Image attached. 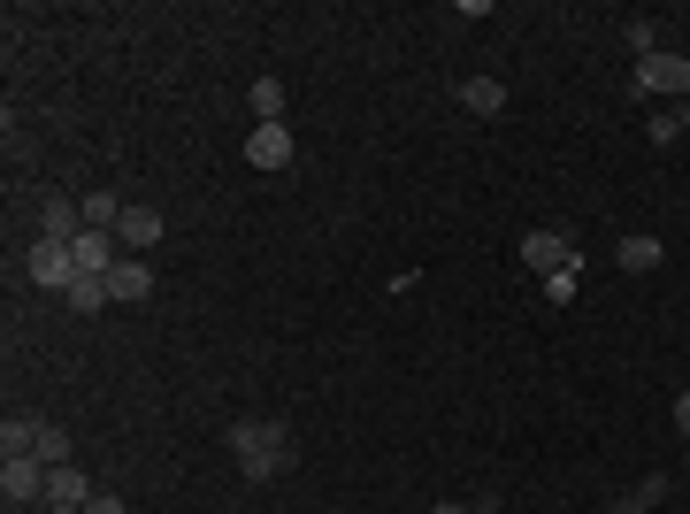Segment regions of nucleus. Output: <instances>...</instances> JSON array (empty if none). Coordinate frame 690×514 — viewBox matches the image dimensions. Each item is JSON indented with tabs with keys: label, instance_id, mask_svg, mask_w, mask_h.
<instances>
[{
	"label": "nucleus",
	"instance_id": "16",
	"mask_svg": "<svg viewBox=\"0 0 690 514\" xmlns=\"http://www.w3.org/2000/svg\"><path fill=\"white\" fill-rule=\"evenodd\" d=\"M69 308H77V315H100V308H108V277H77V285H69Z\"/></svg>",
	"mask_w": 690,
	"mask_h": 514
},
{
	"label": "nucleus",
	"instance_id": "17",
	"mask_svg": "<svg viewBox=\"0 0 690 514\" xmlns=\"http://www.w3.org/2000/svg\"><path fill=\"white\" fill-rule=\"evenodd\" d=\"M629 54H637V62L660 54V31H653V23H629Z\"/></svg>",
	"mask_w": 690,
	"mask_h": 514
},
{
	"label": "nucleus",
	"instance_id": "2",
	"mask_svg": "<svg viewBox=\"0 0 690 514\" xmlns=\"http://www.w3.org/2000/svg\"><path fill=\"white\" fill-rule=\"evenodd\" d=\"M660 93H683L690 100V54H645L637 62V77H629V100H660Z\"/></svg>",
	"mask_w": 690,
	"mask_h": 514
},
{
	"label": "nucleus",
	"instance_id": "14",
	"mask_svg": "<svg viewBox=\"0 0 690 514\" xmlns=\"http://www.w3.org/2000/svg\"><path fill=\"white\" fill-rule=\"evenodd\" d=\"M69 453H77V446H69V430H62V422H46V415H39V461H46V469H62V461H69Z\"/></svg>",
	"mask_w": 690,
	"mask_h": 514
},
{
	"label": "nucleus",
	"instance_id": "6",
	"mask_svg": "<svg viewBox=\"0 0 690 514\" xmlns=\"http://www.w3.org/2000/svg\"><path fill=\"white\" fill-rule=\"evenodd\" d=\"M246 162H254V170H284V162H292V131H284V124H254Z\"/></svg>",
	"mask_w": 690,
	"mask_h": 514
},
{
	"label": "nucleus",
	"instance_id": "23",
	"mask_svg": "<svg viewBox=\"0 0 690 514\" xmlns=\"http://www.w3.org/2000/svg\"><path fill=\"white\" fill-rule=\"evenodd\" d=\"M430 514H484V507H430Z\"/></svg>",
	"mask_w": 690,
	"mask_h": 514
},
{
	"label": "nucleus",
	"instance_id": "3",
	"mask_svg": "<svg viewBox=\"0 0 690 514\" xmlns=\"http://www.w3.org/2000/svg\"><path fill=\"white\" fill-rule=\"evenodd\" d=\"M23 277H31V285H46V292H69V285H77V254H69V246H54V238H31Z\"/></svg>",
	"mask_w": 690,
	"mask_h": 514
},
{
	"label": "nucleus",
	"instance_id": "11",
	"mask_svg": "<svg viewBox=\"0 0 690 514\" xmlns=\"http://www.w3.org/2000/svg\"><path fill=\"white\" fill-rule=\"evenodd\" d=\"M660 261H668V246H660L653 231H637V238H622V269H629V277H653Z\"/></svg>",
	"mask_w": 690,
	"mask_h": 514
},
{
	"label": "nucleus",
	"instance_id": "7",
	"mask_svg": "<svg viewBox=\"0 0 690 514\" xmlns=\"http://www.w3.org/2000/svg\"><path fill=\"white\" fill-rule=\"evenodd\" d=\"M116 246H123L116 231H85V238L69 246V254H77V277H108V269H116Z\"/></svg>",
	"mask_w": 690,
	"mask_h": 514
},
{
	"label": "nucleus",
	"instance_id": "1",
	"mask_svg": "<svg viewBox=\"0 0 690 514\" xmlns=\"http://www.w3.org/2000/svg\"><path fill=\"white\" fill-rule=\"evenodd\" d=\"M230 453H238V476H254V484H269V476H284L300 461L292 453V430L277 415H238L230 422Z\"/></svg>",
	"mask_w": 690,
	"mask_h": 514
},
{
	"label": "nucleus",
	"instance_id": "24",
	"mask_svg": "<svg viewBox=\"0 0 690 514\" xmlns=\"http://www.w3.org/2000/svg\"><path fill=\"white\" fill-rule=\"evenodd\" d=\"M46 514H85V507H46Z\"/></svg>",
	"mask_w": 690,
	"mask_h": 514
},
{
	"label": "nucleus",
	"instance_id": "13",
	"mask_svg": "<svg viewBox=\"0 0 690 514\" xmlns=\"http://www.w3.org/2000/svg\"><path fill=\"white\" fill-rule=\"evenodd\" d=\"M123 223V200L116 192H85V231H116Z\"/></svg>",
	"mask_w": 690,
	"mask_h": 514
},
{
	"label": "nucleus",
	"instance_id": "8",
	"mask_svg": "<svg viewBox=\"0 0 690 514\" xmlns=\"http://www.w3.org/2000/svg\"><path fill=\"white\" fill-rule=\"evenodd\" d=\"M147 292H154V269H147V261H139V254H131V261H116V269H108V300H123V308H139V300H147Z\"/></svg>",
	"mask_w": 690,
	"mask_h": 514
},
{
	"label": "nucleus",
	"instance_id": "5",
	"mask_svg": "<svg viewBox=\"0 0 690 514\" xmlns=\"http://www.w3.org/2000/svg\"><path fill=\"white\" fill-rule=\"evenodd\" d=\"M521 261L545 269V277H560V269H575V238H568V231H529V238H521Z\"/></svg>",
	"mask_w": 690,
	"mask_h": 514
},
{
	"label": "nucleus",
	"instance_id": "12",
	"mask_svg": "<svg viewBox=\"0 0 690 514\" xmlns=\"http://www.w3.org/2000/svg\"><path fill=\"white\" fill-rule=\"evenodd\" d=\"M461 100H468L476 116H499V108H507V85H499V77H468V85H461Z\"/></svg>",
	"mask_w": 690,
	"mask_h": 514
},
{
	"label": "nucleus",
	"instance_id": "22",
	"mask_svg": "<svg viewBox=\"0 0 690 514\" xmlns=\"http://www.w3.org/2000/svg\"><path fill=\"white\" fill-rule=\"evenodd\" d=\"M676 124H683V139H690V100H683V108H676Z\"/></svg>",
	"mask_w": 690,
	"mask_h": 514
},
{
	"label": "nucleus",
	"instance_id": "21",
	"mask_svg": "<svg viewBox=\"0 0 690 514\" xmlns=\"http://www.w3.org/2000/svg\"><path fill=\"white\" fill-rule=\"evenodd\" d=\"M606 514H645V500H614V507H606Z\"/></svg>",
	"mask_w": 690,
	"mask_h": 514
},
{
	"label": "nucleus",
	"instance_id": "20",
	"mask_svg": "<svg viewBox=\"0 0 690 514\" xmlns=\"http://www.w3.org/2000/svg\"><path fill=\"white\" fill-rule=\"evenodd\" d=\"M676 430H683V438H690V392H683V399H676Z\"/></svg>",
	"mask_w": 690,
	"mask_h": 514
},
{
	"label": "nucleus",
	"instance_id": "9",
	"mask_svg": "<svg viewBox=\"0 0 690 514\" xmlns=\"http://www.w3.org/2000/svg\"><path fill=\"white\" fill-rule=\"evenodd\" d=\"M85 500H93V484H85V469H77V461L46 469V507H85Z\"/></svg>",
	"mask_w": 690,
	"mask_h": 514
},
{
	"label": "nucleus",
	"instance_id": "18",
	"mask_svg": "<svg viewBox=\"0 0 690 514\" xmlns=\"http://www.w3.org/2000/svg\"><path fill=\"white\" fill-rule=\"evenodd\" d=\"M653 139H660V147H676V139H683V124H676V108H653Z\"/></svg>",
	"mask_w": 690,
	"mask_h": 514
},
{
	"label": "nucleus",
	"instance_id": "15",
	"mask_svg": "<svg viewBox=\"0 0 690 514\" xmlns=\"http://www.w3.org/2000/svg\"><path fill=\"white\" fill-rule=\"evenodd\" d=\"M254 124H284V85H277V77L254 85Z\"/></svg>",
	"mask_w": 690,
	"mask_h": 514
},
{
	"label": "nucleus",
	"instance_id": "4",
	"mask_svg": "<svg viewBox=\"0 0 690 514\" xmlns=\"http://www.w3.org/2000/svg\"><path fill=\"white\" fill-rule=\"evenodd\" d=\"M0 492H8V507H31V500H46V461H31V453H8V461H0Z\"/></svg>",
	"mask_w": 690,
	"mask_h": 514
},
{
	"label": "nucleus",
	"instance_id": "19",
	"mask_svg": "<svg viewBox=\"0 0 690 514\" xmlns=\"http://www.w3.org/2000/svg\"><path fill=\"white\" fill-rule=\"evenodd\" d=\"M85 514H123V500H108V492H93V500H85Z\"/></svg>",
	"mask_w": 690,
	"mask_h": 514
},
{
	"label": "nucleus",
	"instance_id": "10",
	"mask_svg": "<svg viewBox=\"0 0 690 514\" xmlns=\"http://www.w3.org/2000/svg\"><path fill=\"white\" fill-rule=\"evenodd\" d=\"M116 238H123L131 254H147V246L162 238V215H154V207H123V223H116Z\"/></svg>",
	"mask_w": 690,
	"mask_h": 514
}]
</instances>
